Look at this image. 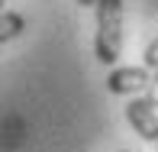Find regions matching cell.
I'll return each instance as SVG.
<instances>
[{
    "mask_svg": "<svg viewBox=\"0 0 158 152\" xmlns=\"http://www.w3.org/2000/svg\"><path fill=\"white\" fill-rule=\"evenodd\" d=\"M94 52L103 65H113L123 52V0H97Z\"/></svg>",
    "mask_w": 158,
    "mask_h": 152,
    "instance_id": "cell-1",
    "label": "cell"
},
{
    "mask_svg": "<svg viewBox=\"0 0 158 152\" xmlns=\"http://www.w3.org/2000/svg\"><path fill=\"white\" fill-rule=\"evenodd\" d=\"M126 120L132 123V129H135V133H139L145 142H155V139H158V107H155L148 97L129 100Z\"/></svg>",
    "mask_w": 158,
    "mask_h": 152,
    "instance_id": "cell-2",
    "label": "cell"
},
{
    "mask_svg": "<svg viewBox=\"0 0 158 152\" xmlns=\"http://www.w3.org/2000/svg\"><path fill=\"white\" fill-rule=\"evenodd\" d=\"M148 81H152V68L132 65V68H116L110 78H106V88L113 94H132V91L148 88Z\"/></svg>",
    "mask_w": 158,
    "mask_h": 152,
    "instance_id": "cell-3",
    "label": "cell"
},
{
    "mask_svg": "<svg viewBox=\"0 0 158 152\" xmlns=\"http://www.w3.org/2000/svg\"><path fill=\"white\" fill-rule=\"evenodd\" d=\"M23 29H26V20L19 16V13H13V10L0 13V46H3V42H13Z\"/></svg>",
    "mask_w": 158,
    "mask_h": 152,
    "instance_id": "cell-4",
    "label": "cell"
},
{
    "mask_svg": "<svg viewBox=\"0 0 158 152\" xmlns=\"http://www.w3.org/2000/svg\"><path fill=\"white\" fill-rule=\"evenodd\" d=\"M142 65H145V68H152V71L158 68V36L145 46V52H142Z\"/></svg>",
    "mask_w": 158,
    "mask_h": 152,
    "instance_id": "cell-5",
    "label": "cell"
},
{
    "mask_svg": "<svg viewBox=\"0 0 158 152\" xmlns=\"http://www.w3.org/2000/svg\"><path fill=\"white\" fill-rule=\"evenodd\" d=\"M145 97H148V100H152V104L158 107V68H155L152 81H148V88H145Z\"/></svg>",
    "mask_w": 158,
    "mask_h": 152,
    "instance_id": "cell-6",
    "label": "cell"
},
{
    "mask_svg": "<svg viewBox=\"0 0 158 152\" xmlns=\"http://www.w3.org/2000/svg\"><path fill=\"white\" fill-rule=\"evenodd\" d=\"M81 7H97V0H77Z\"/></svg>",
    "mask_w": 158,
    "mask_h": 152,
    "instance_id": "cell-7",
    "label": "cell"
},
{
    "mask_svg": "<svg viewBox=\"0 0 158 152\" xmlns=\"http://www.w3.org/2000/svg\"><path fill=\"white\" fill-rule=\"evenodd\" d=\"M0 7H3V0H0Z\"/></svg>",
    "mask_w": 158,
    "mask_h": 152,
    "instance_id": "cell-8",
    "label": "cell"
}]
</instances>
